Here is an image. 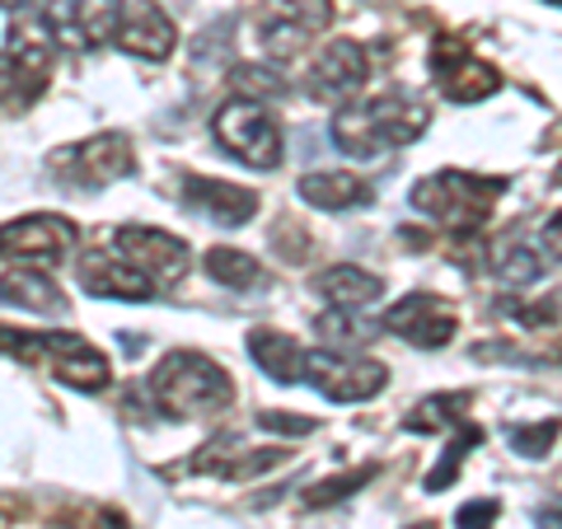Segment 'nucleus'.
<instances>
[{
	"label": "nucleus",
	"instance_id": "obj_7",
	"mask_svg": "<svg viewBox=\"0 0 562 529\" xmlns=\"http://www.w3.org/2000/svg\"><path fill=\"white\" fill-rule=\"evenodd\" d=\"M305 380L328 403H371L390 384V365L375 357H357V351H333L319 347L305 357Z\"/></svg>",
	"mask_w": 562,
	"mask_h": 529
},
{
	"label": "nucleus",
	"instance_id": "obj_5",
	"mask_svg": "<svg viewBox=\"0 0 562 529\" xmlns=\"http://www.w3.org/2000/svg\"><path fill=\"white\" fill-rule=\"evenodd\" d=\"M14 357L47 365L52 380H61L80 394H99L103 384L113 380L109 357H103L99 347H90L85 338H76V333H20Z\"/></svg>",
	"mask_w": 562,
	"mask_h": 529
},
{
	"label": "nucleus",
	"instance_id": "obj_37",
	"mask_svg": "<svg viewBox=\"0 0 562 529\" xmlns=\"http://www.w3.org/2000/svg\"><path fill=\"white\" fill-rule=\"evenodd\" d=\"M0 10H14V14H20V10H29V0H0Z\"/></svg>",
	"mask_w": 562,
	"mask_h": 529
},
{
	"label": "nucleus",
	"instance_id": "obj_2",
	"mask_svg": "<svg viewBox=\"0 0 562 529\" xmlns=\"http://www.w3.org/2000/svg\"><path fill=\"white\" fill-rule=\"evenodd\" d=\"M431 127V109L417 94H375L366 103H351L333 117V146L357 160H380L384 150L413 146V140Z\"/></svg>",
	"mask_w": 562,
	"mask_h": 529
},
{
	"label": "nucleus",
	"instance_id": "obj_18",
	"mask_svg": "<svg viewBox=\"0 0 562 529\" xmlns=\"http://www.w3.org/2000/svg\"><path fill=\"white\" fill-rule=\"evenodd\" d=\"M57 29H52L47 10H20L10 24V57H20L29 70H38V76H47L52 70V57H57Z\"/></svg>",
	"mask_w": 562,
	"mask_h": 529
},
{
	"label": "nucleus",
	"instance_id": "obj_21",
	"mask_svg": "<svg viewBox=\"0 0 562 529\" xmlns=\"http://www.w3.org/2000/svg\"><path fill=\"white\" fill-rule=\"evenodd\" d=\"M43 85H47V76L29 70L20 57H10V52H0V109H10V113L29 109V103L43 94Z\"/></svg>",
	"mask_w": 562,
	"mask_h": 529
},
{
	"label": "nucleus",
	"instance_id": "obj_6",
	"mask_svg": "<svg viewBox=\"0 0 562 529\" xmlns=\"http://www.w3.org/2000/svg\"><path fill=\"white\" fill-rule=\"evenodd\" d=\"M52 173H57L61 183L80 188V192L132 179V173H136L132 136H122V132H99V136H90V140H76V146L52 150Z\"/></svg>",
	"mask_w": 562,
	"mask_h": 529
},
{
	"label": "nucleus",
	"instance_id": "obj_14",
	"mask_svg": "<svg viewBox=\"0 0 562 529\" xmlns=\"http://www.w3.org/2000/svg\"><path fill=\"white\" fill-rule=\"evenodd\" d=\"M183 202H188V211H198L202 221L221 225V230H235V225L258 216V192L225 183V179H202V173H188L183 179Z\"/></svg>",
	"mask_w": 562,
	"mask_h": 529
},
{
	"label": "nucleus",
	"instance_id": "obj_17",
	"mask_svg": "<svg viewBox=\"0 0 562 529\" xmlns=\"http://www.w3.org/2000/svg\"><path fill=\"white\" fill-rule=\"evenodd\" d=\"M249 357L258 361V370L277 384H301L305 380V357L310 351L291 338V333L277 328H254L249 333Z\"/></svg>",
	"mask_w": 562,
	"mask_h": 529
},
{
	"label": "nucleus",
	"instance_id": "obj_28",
	"mask_svg": "<svg viewBox=\"0 0 562 529\" xmlns=\"http://www.w3.org/2000/svg\"><path fill=\"white\" fill-rule=\"evenodd\" d=\"M305 38H310V33L295 20H286V14H272V20L258 24V43L268 47V57H281V61L295 57V52L305 47Z\"/></svg>",
	"mask_w": 562,
	"mask_h": 529
},
{
	"label": "nucleus",
	"instance_id": "obj_24",
	"mask_svg": "<svg viewBox=\"0 0 562 529\" xmlns=\"http://www.w3.org/2000/svg\"><path fill=\"white\" fill-rule=\"evenodd\" d=\"M464 417H469V394H436L427 403H417L403 427L408 431H446V427H460Z\"/></svg>",
	"mask_w": 562,
	"mask_h": 529
},
{
	"label": "nucleus",
	"instance_id": "obj_30",
	"mask_svg": "<svg viewBox=\"0 0 562 529\" xmlns=\"http://www.w3.org/2000/svg\"><path fill=\"white\" fill-rule=\"evenodd\" d=\"M375 479V469H361V473H338V479H324V483H314V492H310V506H333V502H342L347 492H357V487H366Z\"/></svg>",
	"mask_w": 562,
	"mask_h": 529
},
{
	"label": "nucleus",
	"instance_id": "obj_20",
	"mask_svg": "<svg viewBox=\"0 0 562 529\" xmlns=\"http://www.w3.org/2000/svg\"><path fill=\"white\" fill-rule=\"evenodd\" d=\"M295 192L319 206V211H351V206H366L371 202V188H366L357 173H342V169H319V173H305Z\"/></svg>",
	"mask_w": 562,
	"mask_h": 529
},
{
	"label": "nucleus",
	"instance_id": "obj_16",
	"mask_svg": "<svg viewBox=\"0 0 562 529\" xmlns=\"http://www.w3.org/2000/svg\"><path fill=\"white\" fill-rule=\"evenodd\" d=\"M0 305L24 309V314H38V319H57V314L66 309V295H61V286L47 272H38V268H14V272L0 277Z\"/></svg>",
	"mask_w": 562,
	"mask_h": 529
},
{
	"label": "nucleus",
	"instance_id": "obj_23",
	"mask_svg": "<svg viewBox=\"0 0 562 529\" xmlns=\"http://www.w3.org/2000/svg\"><path fill=\"white\" fill-rule=\"evenodd\" d=\"M375 328L380 324L366 319V309H328V314H319V338L333 351H351V347L371 342Z\"/></svg>",
	"mask_w": 562,
	"mask_h": 529
},
{
	"label": "nucleus",
	"instance_id": "obj_31",
	"mask_svg": "<svg viewBox=\"0 0 562 529\" xmlns=\"http://www.w3.org/2000/svg\"><path fill=\"white\" fill-rule=\"evenodd\" d=\"M277 14L295 20L305 33H319V29H328V20H333V0H281Z\"/></svg>",
	"mask_w": 562,
	"mask_h": 529
},
{
	"label": "nucleus",
	"instance_id": "obj_13",
	"mask_svg": "<svg viewBox=\"0 0 562 529\" xmlns=\"http://www.w3.org/2000/svg\"><path fill=\"white\" fill-rule=\"evenodd\" d=\"M122 52H132L140 61H165L179 47V29L155 0H122V20H117V38Z\"/></svg>",
	"mask_w": 562,
	"mask_h": 529
},
{
	"label": "nucleus",
	"instance_id": "obj_33",
	"mask_svg": "<svg viewBox=\"0 0 562 529\" xmlns=\"http://www.w3.org/2000/svg\"><path fill=\"white\" fill-rule=\"evenodd\" d=\"M258 427L262 431H281V436H310L314 431V417H301V413H262Z\"/></svg>",
	"mask_w": 562,
	"mask_h": 529
},
{
	"label": "nucleus",
	"instance_id": "obj_35",
	"mask_svg": "<svg viewBox=\"0 0 562 529\" xmlns=\"http://www.w3.org/2000/svg\"><path fill=\"white\" fill-rule=\"evenodd\" d=\"M539 525H543V529H562V506H549V510H539Z\"/></svg>",
	"mask_w": 562,
	"mask_h": 529
},
{
	"label": "nucleus",
	"instance_id": "obj_22",
	"mask_svg": "<svg viewBox=\"0 0 562 529\" xmlns=\"http://www.w3.org/2000/svg\"><path fill=\"white\" fill-rule=\"evenodd\" d=\"M202 268L211 281H221V286H231V291H254L262 281L258 258H249L244 249H206Z\"/></svg>",
	"mask_w": 562,
	"mask_h": 529
},
{
	"label": "nucleus",
	"instance_id": "obj_36",
	"mask_svg": "<svg viewBox=\"0 0 562 529\" xmlns=\"http://www.w3.org/2000/svg\"><path fill=\"white\" fill-rule=\"evenodd\" d=\"M99 529H127V520H122L117 510H99Z\"/></svg>",
	"mask_w": 562,
	"mask_h": 529
},
{
	"label": "nucleus",
	"instance_id": "obj_3",
	"mask_svg": "<svg viewBox=\"0 0 562 529\" xmlns=\"http://www.w3.org/2000/svg\"><path fill=\"white\" fill-rule=\"evenodd\" d=\"M506 192L502 179H483V173H464V169H441L431 179H417L413 188V206L422 216H431L436 225H446L454 235H469L487 225L492 206Z\"/></svg>",
	"mask_w": 562,
	"mask_h": 529
},
{
	"label": "nucleus",
	"instance_id": "obj_19",
	"mask_svg": "<svg viewBox=\"0 0 562 529\" xmlns=\"http://www.w3.org/2000/svg\"><path fill=\"white\" fill-rule=\"evenodd\" d=\"M314 291L328 300V309H366L384 295V277L366 272V268H351V262H338L314 277Z\"/></svg>",
	"mask_w": 562,
	"mask_h": 529
},
{
	"label": "nucleus",
	"instance_id": "obj_15",
	"mask_svg": "<svg viewBox=\"0 0 562 529\" xmlns=\"http://www.w3.org/2000/svg\"><path fill=\"white\" fill-rule=\"evenodd\" d=\"M76 281H80V291L94 300H150L160 291L146 272H136L127 258H109V254H85L76 268Z\"/></svg>",
	"mask_w": 562,
	"mask_h": 529
},
{
	"label": "nucleus",
	"instance_id": "obj_32",
	"mask_svg": "<svg viewBox=\"0 0 562 529\" xmlns=\"http://www.w3.org/2000/svg\"><path fill=\"white\" fill-rule=\"evenodd\" d=\"M497 502H492V497H479V502H464L460 506V516H454V525H460V529H492V525H497Z\"/></svg>",
	"mask_w": 562,
	"mask_h": 529
},
{
	"label": "nucleus",
	"instance_id": "obj_29",
	"mask_svg": "<svg viewBox=\"0 0 562 529\" xmlns=\"http://www.w3.org/2000/svg\"><path fill=\"white\" fill-rule=\"evenodd\" d=\"M479 446V431L473 427H460L454 431V440L446 446V454H441V469H431L427 473V492H441V487H450L454 483V473H460V464H464V454Z\"/></svg>",
	"mask_w": 562,
	"mask_h": 529
},
{
	"label": "nucleus",
	"instance_id": "obj_4",
	"mask_svg": "<svg viewBox=\"0 0 562 529\" xmlns=\"http://www.w3.org/2000/svg\"><path fill=\"white\" fill-rule=\"evenodd\" d=\"M211 136L216 146L231 155V160L249 165V169H277L281 155H286V140H281L277 117L268 113V103L254 99H225L216 117H211Z\"/></svg>",
	"mask_w": 562,
	"mask_h": 529
},
{
	"label": "nucleus",
	"instance_id": "obj_12",
	"mask_svg": "<svg viewBox=\"0 0 562 529\" xmlns=\"http://www.w3.org/2000/svg\"><path fill=\"white\" fill-rule=\"evenodd\" d=\"M384 328L398 333L403 342H413L422 351H436L446 347L454 338V328H460V319H454V309L446 305L441 295H403L398 305L384 314Z\"/></svg>",
	"mask_w": 562,
	"mask_h": 529
},
{
	"label": "nucleus",
	"instance_id": "obj_27",
	"mask_svg": "<svg viewBox=\"0 0 562 529\" xmlns=\"http://www.w3.org/2000/svg\"><path fill=\"white\" fill-rule=\"evenodd\" d=\"M235 90H239V99L272 103V99H286V80H281V70H272V66H235Z\"/></svg>",
	"mask_w": 562,
	"mask_h": 529
},
{
	"label": "nucleus",
	"instance_id": "obj_8",
	"mask_svg": "<svg viewBox=\"0 0 562 529\" xmlns=\"http://www.w3.org/2000/svg\"><path fill=\"white\" fill-rule=\"evenodd\" d=\"M113 254L127 258L136 272H146L155 286H179L188 277V262H192L188 244L169 230H155V225H117Z\"/></svg>",
	"mask_w": 562,
	"mask_h": 529
},
{
	"label": "nucleus",
	"instance_id": "obj_1",
	"mask_svg": "<svg viewBox=\"0 0 562 529\" xmlns=\"http://www.w3.org/2000/svg\"><path fill=\"white\" fill-rule=\"evenodd\" d=\"M146 394L155 413H165L173 421H198V417H216L221 408H231L235 380L225 375L221 361H211L192 347H179L169 357H160V365L146 375Z\"/></svg>",
	"mask_w": 562,
	"mask_h": 529
},
{
	"label": "nucleus",
	"instance_id": "obj_25",
	"mask_svg": "<svg viewBox=\"0 0 562 529\" xmlns=\"http://www.w3.org/2000/svg\"><path fill=\"white\" fill-rule=\"evenodd\" d=\"M539 272H543V258H539V249H530V244H506V249L492 258V277L512 291L535 286Z\"/></svg>",
	"mask_w": 562,
	"mask_h": 529
},
{
	"label": "nucleus",
	"instance_id": "obj_26",
	"mask_svg": "<svg viewBox=\"0 0 562 529\" xmlns=\"http://www.w3.org/2000/svg\"><path fill=\"white\" fill-rule=\"evenodd\" d=\"M562 436V417H549V421H516V427H506V446L525 460H543Z\"/></svg>",
	"mask_w": 562,
	"mask_h": 529
},
{
	"label": "nucleus",
	"instance_id": "obj_38",
	"mask_svg": "<svg viewBox=\"0 0 562 529\" xmlns=\"http://www.w3.org/2000/svg\"><path fill=\"white\" fill-rule=\"evenodd\" d=\"M408 529H431V525H408Z\"/></svg>",
	"mask_w": 562,
	"mask_h": 529
},
{
	"label": "nucleus",
	"instance_id": "obj_10",
	"mask_svg": "<svg viewBox=\"0 0 562 529\" xmlns=\"http://www.w3.org/2000/svg\"><path fill=\"white\" fill-rule=\"evenodd\" d=\"M366 80H371V57L351 38H333L310 61V94L319 103H333V109H351V99L366 90Z\"/></svg>",
	"mask_w": 562,
	"mask_h": 529
},
{
	"label": "nucleus",
	"instance_id": "obj_34",
	"mask_svg": "<svg viewBox=\"0 0 562 529\" xmlns=\"http://www.w3.org/2000/svg\"><path fill=\"white\" fill-rule=\"evenodd\" d=\"M543 254L562 262V211H558V216H553L549 225H543Z\"/></svg>",
	"mask_w": 562,
	"mask_h": 529
},
{
	"label": "nucleus",
	"instance_id": "obj_9",
	"mask_svg": "<svg viewBox=\"0 0 562 529\" xmlns=\"http://www.w3.org/2000/svg\"><path fill=\"white\" fill-rule=\"evenodd\" d=\"M427 61H431V76H436V85H441V94L450 103H483V99H492L502 90L497 66L473 57L460 38H436Z\"/></svg>",
	"mask_w": 562,
	"mask_h": 529
},
{
	"label": "nucleus",
	"instance_id": "obj_11",
	"mask_svg": "<svg viewBox=\"0 0 562 529\" xmlns=\"http://www.w3.org/2000/svg\"><path fill=\"white\" fill-rule=\"evenodd\" d=\"M76 249V225L52 211H33L10 225H0V258L14 262H61Z\"/></svg>",
	"mask_w": 562,
	"mask_h": 529
}]
</instances>
